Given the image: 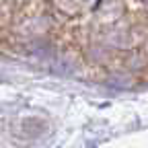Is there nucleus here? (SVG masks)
<instances>
[{"instance_id":"f257e3e1","label":"nucleus","mask_w":148,"mask_h":148,"mask_svg":"<svg viewBox=\"0 0 148 148\" xmlns=\"http://www.w3.org/2000/svg\"><path fill=\"white\" fill-rule=\"evenodd\" d=\"M144 2H47L45 33L60 51L107 76L146 64Z\"/></svg>"}]
</instances>
